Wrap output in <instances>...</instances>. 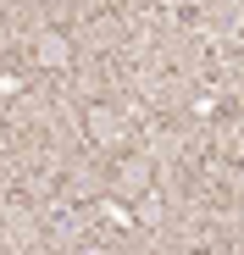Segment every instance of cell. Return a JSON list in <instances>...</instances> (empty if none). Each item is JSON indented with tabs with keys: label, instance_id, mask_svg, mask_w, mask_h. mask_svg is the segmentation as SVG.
Returning a JSON list of instances; mask_svg holds the SVG:
<instances>
[{
	"label": "cell",
	"instance_id": "6da1fadb",
	"mask_svg": "<svg viewBox=\"0 0 244 255\" xmlns=\"http://www.w3.org/2000/svg\"><path fill=\"white\" fill-rule=\"evenodd\" d=\"M150 183H155V161L150 155H122L117 161V172H111V194H150Z\"/></svg>",
	"mask_w": 244,
	"mask_h": 255
},
{
	"label": "cell",
	"instance_id": "3957f363",
	"mask_svg": "<svg viewBox=\"0 0 244 255\" xmlns=\"http://www.w3.org/2000/svg\"><path fill=\"white\" fill-rule=\"evenodd\" d=\"M84 133H89L95 144L111 150V144H122V133H128V128H122V117H117L111 106H89V111H84Z\"/></svg>",
	"mask_w": 244,
	"mask_h": 255
},
{
	"label": "cell",
	"instance_id": "7a4b0ae2",
	"mask_svg": "<svg viewBox=\"0 0 244 255\" xmlns=\"http://www.w3.org/2000/svg\"><path fill=\"white\" fill-rule=\"evenodd\" d=\"M33 61L50 67V72H56V67H72V39H67L61 28H39V33H33Z\"/></svg>",
	"mask_w": 244,
	"mask_h": 255
}]
</instances>
